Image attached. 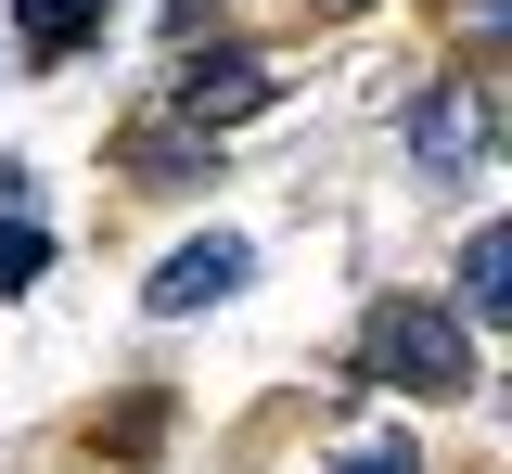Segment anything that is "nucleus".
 <instances>
[{"label":"nucleus","instance_id":"0eeeda50","mask_svg":"<svg viewBox=\"0 0 512 474\" xmlns=\"http://www.w3.org/2000/svg\"><path fill=\"white\" fill-rule=\"evenodd\" d=\"M52 270V244H39V231H26V218H13V231H0V295H26V282Z\"/></svg>","mask_w":512,"mask_h":474},{"label":"nucleus","instance_id":"f03ea898","mask_svg":"<svg viewBox=\"0 0 512 474\" xmlns=\"http://www.w3.org/2000/svg\"><path fill=\"white\" fill-rule=\"evenodd\" d=\"M487 141H500V90H487V77H436V90L410 103V154H423V180H474Z\"/></svg>","mask_w":512,"mask_h":474},{"label":"nucleus","instance_id":"7ed1b4c3","mask_svg":"<svg viewBox=\"0 0 512 474\" xmlns=\"http://www.w3.org/2000/svg\"><path fill=\"white\" fill-rule=\"evenodd\" d=\"M167 103H180V129H244L256 103H269V65L256 52H205V65H180Z\"/></svg>","mask_w":512,"mask_h":474},{"label":"nucleus","instance_id":"f257e3e1","mask_svg":"<svg viewBox=\"0 0 512 474\" xmlns=\"http://www.w3.org/2000/svg\"><path fill=\"white\" fill-rule=\"evenodd\" d=\"M372 385H397V398H474V334H461V308L384 295L372 308Z\"/></svg>","mask_w":512,"mask_h":474},{"label":"nucleus","instance_id":"6e6552de","mask_svg":"<svg viewBox=\"0 0 512 474\" xmlns=\"http://www.w3.org/2000/svg\"><path fill=\"white\" fill-rule=\"evenodd\" d=\"M346 474H423V449H410V436H359V449H346Z\"/></svg>","mask_w":512,"mask_h":474},{"label":"nucleus","instance_id":"39448f33","mask_svg":"<svg viewBox=\"0 0 512 474\" xmlns=\"http://www.w3.org/2000/svg\"><path fill=\"white\" fill-rule=\"evenodd\" d=\"M448 308H461V321H512V231L500 218L461 244V295H448Z\"/></svg>","mask_w":512,"mask_h":474},{"label":"nucleus","instance_id":"20e7f679","mask_svg":"<svg viewBox=\"0 0 512 474\" xmlns=\"http://www.w3.org/2000/svg\"><path fill=\"white\" fill-rule=\"evenodd\" d=\"M218 295H244V244H180V257L154 270V308H167V321L218 308Z\"/></svg>","mask_w":512,"mask_h":474},{"label":"nucleus","instance_id":"1a4fd4ad","mask_svg":"<svg viewBox=\"0 0 512 474\" xmlns=\"http://www.w3.org/2000/svg\"><path fill=\"white\" fill-rule=\"evenodd\" d=\"M0 218H26V167L13 154H0Z\"/></svg>","mask_w":512,"mask_h":474},{"label":"nucleus","instance_id":"9d476101","mask_svg":"<svg viewBox=\"0 0 512 474\" xmlns=\"http://www.w3.org/2000/svg\"><path fill=\"white\" fill-rule=\"evenodd\" d=\"M320 13H359V0H320Z\"/></svg>","mask_w":512,"mask_h":474},{"label":"nucleus","instance_id":"423d86ee","mask_svg":"<svg viewBox=\"0 0 512 474\" xmlns=\"http://www.w3.org/2000/svg\"><path fill=\"white\" fill-rule=\"evenodd\" d=\"M13 13H26V52H39V65H64V52L103 39V0H13Z\"/></svg>","mask_w":512,"mask_h":474}]
</instances>
